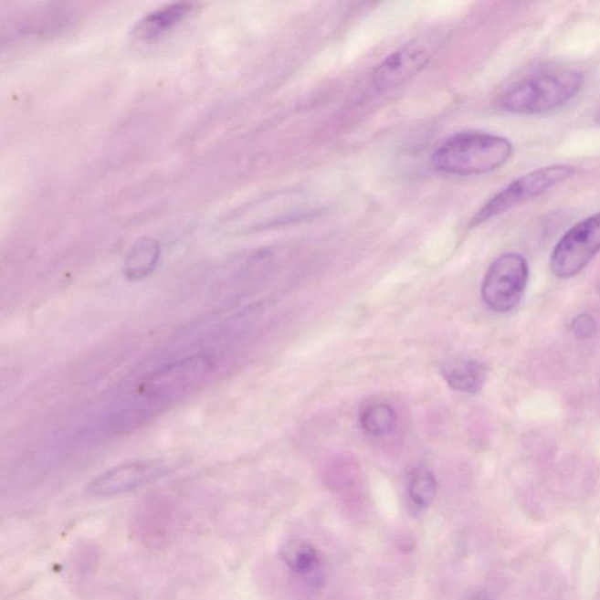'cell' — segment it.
Wrapping results in <instances>:
<instances>
[{
	"label": "cell",
	"mask_w": 600,
	"mask_h": 600,
	"mask_svg": "<svg viewBox=\"0 0 600 600\" xmlns=\"http://www.w3.org/2000/svg\"><path fill=\"white\" fill-rule=\"evenodd\" d=\"M213 368L214 363L209 355L197 354L177 360L155 371L140 387V398L120 417L119 427L139 424L172 401L187 395L203 382Z\"/></svg>",
	"instance_id": "1"
},
{
	"label": "cell",
	"mask_w": 600,
	"mask_h": 600,
	"mask_svg": "<svg viewBox=\"0 0 600 600\" xmlns=\"http://www.w3.org/2000/svg\"><path fill=\"white\" fill-rule=\"evenodd\" d=\"M514 152L503 136L483 132H461L447 139L432 156L438 172L458 176L482 175L507 163Z\"/></svg>",
	"instance_id": "2"
},
{
	"label": "cell",
	"mask_w": 600,
	"mask_h": 600,
	"mask_svg": "<svg viewBox=\"0 0 600 600\" xmlns=\"http://www.w3.org/2000/svg\"><path fill=\"white\" fill-rule=\"evenodd\" d=\"M584 78L577 70L540 74L519 82L503 95V110L512 114L538 115L560 109L581 92Z\"/></svg>",
	"instance_id": "3"
},
{
	"label": "cell",
	"mask_w": 600,
	"mask_h": 600,
	"mask_svg": "<svg viewBox=\"0 0 600 600\" xmlns=\"http://www.w3.org/2000/svg\"><path fill=\"white\" fill-rule=\"evenodd\" d=\"M576 172L573 165L553 164L525 174L492 196L475 215L471 226L482 225L532 198L543 195L550 189L570 180Z\"/></svg>",
	"instance_id": "4"
},
{
	"label": "cell",
	"mask_w": 600,
	"mask_h": 600,
	"mask_svg": "<svg viewBox=\"0 0 600 600\" xmlns=\"http://www.w3.org/2000/svg\"><path fill=\"white\" fill-rule=\"evenodd\" d=\"M527 259L515 252L496 258L484 276L482 297L492 311L506 313L520 304L527 288Z\"/></svg>",
	"instance_id": "5"
},
{
	"label": "cell",
	"mask_w": 600,
	"mask_h": 600,
	"mask_svg": "<svg viewBox=\"0 0 600 600\" xmlns=\"http://www.w3.org/2000/svg\"><path fill=\"white\" fill-rule=\"evenodd\" d=\"M600 251V213L578 222L556 244L550 268L558 279L578 275Z\"/></svg>",
	"instance_id": "6"
},
{
	"label": "cell",
	"mask_w": 600,
	"mask_h": 600,
	"mask_svg": "<svg viewBox=\"0 0 600 600\" xmlns=\"http://www.w3.org/2000/svg\"><path fill=\"white\" fill-rule=\"evenodd\" d=\"M432 39L420 38L391 53L374 73V85L379 92H388L411 80L427 66L436 52Z\"/></svg>",
	"instance_id": "7"
},
{
	"label": "cell",
	"mask_w": 600,
	"mask_h": 600,
	"mask_svg": "<svg viewBox=\"0 0 600 600\" xmlns=\"http://www.w3.org/2000/svg\"><path fill=\"white\" fill-rule=\"evenodd\" d=\"M165 474L167 469L157 463H126L99 475L89 484L87 491L97 498H111L154 482Z\"/></svg>",
	"instance_id": "8"
},
{
	"label": "cell",
	"mask_w": 600,
	"mask_h": 600,
	"mask_svg": "<svg viewBox=\"0 0 600 600\" xmlns=\"http://www.w3.org/2000/svg\"><path fill=\"white\" fill-rule=\"evenodd\" d=\"M280 556L289 570L313 586L324 581L321 561L317 550L304 541H289L280 550Z\"/></svg>",
	"instance_id": "9"
},
{
	"label": "cell",
	"mask_w": 600,
	"mask_h": 600,
	"mask_svg": "<svg viewBox=\"0 0 600 600\" xmlns=\"http://www.w3.org/2000/svg\"><path fill=\"white\" fill-rule=\"evenodd\" d=\"M193 5V3L187 2L172 3L149 12L135 25L133 37L144 41L159 38L181 22L192 11Z\"/></svg>",
	"instance_id": "10"
},
{
	"label": "cell",
	"mask_w": 600,
	"mask_h": 600,
	"mask_svg": "<svg viewBox=\"0 0 600 600\" xmlns=\"http://www.w3.org/2000/svg\"><path fill=\"white\" fill-rule=\"evenodd\" d=\"M441 374L454 391L475 395L486 380V368L478 360L457 358L444 363Z\"/></svg>",
	"instance_id": "11"
},
{
	"label": "cell",
	"mask_w": 600,
	"mask_h": 600,
	"mask_svg": "<svg viewBox=\"0 0 600 600\" xmlns=\"http://www.w3.org/2000/svg\"><path fill=\"white\" fill-rule=\"evenodd\" d=\"M161 255L160 243L152 237L138 239L127 254L123 275L131 281L147 279L155 270Z\"/></svg>",
	"instance_id": "12"
},
{
	"label": "cell",
	"mask_w": 600,
	"mask_h": 600,
	"mask_svg": "<svg viewBox=\"0 0 600 600\" xmlns=\"http://www.w3.org/2000/svg\"><path fill=\"white\" fill-rule=\"evenodd\" d=\"M360 426L368 436H390L396 425V414L390 405L375 404L363 409L359 417Z\"/></svg>",
	"instance_id": "13"
},
{
	"label": "cell",
	"mask_w": 600,
	"mask_h": 600,
	"mask_svg": "<svg viewBox=\"0 0 600 600\" xmlns=\"http://www.w3.org/2000/svg\"><path fill=\"white\" fill-rule=\"evenodd\" d=\"M437 483L432 471L417 468L409 476L408 494L416 507L427 508L436 499Z\"/></svg>",
	"instance_id": "14"
},
{
	"label": "cell",
	"mask_w": 600,
	"mask_h": 600,
	"mask_svg": "<svg viewBox=\"0 0 600 600\" xmlns=\"http://www.w3.org/2000/svg\"><path fill=\"white\" fill-rule=\"evenodd\" d=\"M571 329H573L574 334L577 335L578 338H590L595 332V321L590 314H579L578 317L574 318Z\"/></svg>",
	"instance_id": "15"
},
{
	"label": "cell",
	"mask_w": 600,
	"mask_h": 600,
	"mask_svg": "<svg viewBox=\"0 0 600 600\" xmlns=\"http://www.w3.org/2000/svg\"><path fill=\"white\" fill-rule=\"evenodd\" d=\"M597 123H598V125L600 126V111H599V113H598V115H597Z\"/></svg>",
	"instance_id": "16"
},
{
	"label": "cell",
	"mask_w": 600,
	"mask_h": 600,
	"mask_svg": "<svg viewBox=\"0 0 600 600\" xmlns=\"http://www.w3.org/2000/svg\"><path fill=\"white\" fill-rule=\"evenodd\" d=\"M473 600H490V599H487V598H476V599H473Z\"/></svg>",
	"instance_id": "17"
},
{
	"label": "cell",
	"mask_w": 600,
	"mask_h": 600,
	"mask_svg": "<svg viewBox=\"0 0 600 600\" xmlns=\"http://www.w3.org/2000/svg\"><path fill=\"white\" fill-rule=\"evenodd\" d=\"M599 292H600V284H599Z\"/></svg>",
	"instance_id": "18"
}]
</instances>
